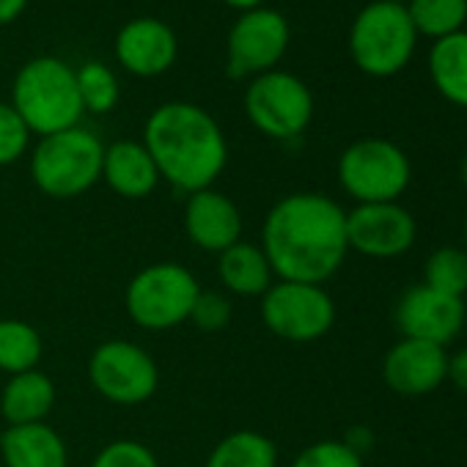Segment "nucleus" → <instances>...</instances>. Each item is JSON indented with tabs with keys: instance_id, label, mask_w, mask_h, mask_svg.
I'll return each mask as SVG.
<instances>
[{
	"instance_id": "1",
	"label": "nucleus",
	"mask_w": 467,
	"mask_h": 467,
	"mask_svg": "<svg viewBox=\"0 0 467 467\" xmlns=\"http://www.w3.org/2000/svg\"><path fill=\"white\" fill-rule=\"evenodd\" d=\"M262 251L278 281L322 286L349 254L347 212L322 192L284 195L265 217Z\"/></svg>"
},
{
	"instance_id": "2",
	"label": "nucleus",
	"mask_w": 467,
	"mask_h": 467,
	"mask_svg": "<svg viewBox=\"0 0 467 467\" xmlns=\"http://www.w3.org/2000/svg\"><path fill=\"white\" fill-rule=\"evenodd\" d=\"M143 146L160 179L187 195L212 187L228 162V143L220 124L192 102L154 108L143 127Z\"/></svg>"
},
{
	"instance_id": "3",
	"label": "nucleus",
	"mask_w": 467,
	"mask_h": 467,
	"mask_svg": "<svg viewBox=\"0 0 467 467\" xmlns=\"http://www.w3.org/2000/svg\"><path fill=\"white\" fill-rule=\"evenodd\" d=\"M12 108L20 113L31 135L42 138L78 127L86 113L75 69L56 56L31 58L17 72L12 86Z\"/></svg>"
},
{
	"instance_id": "4",
	"label": "nucleus",
	"mask_w": 467,
	"mask_h": 467,
	"mask_svg": "<svg viewBox=\"0 0 467 467\" xmlns=\"http://www.w3.org/2000/svg\"><path fill=\"white\" fill-rule=\"evenodd\" d=\"M418 39L404 4L371 0L352 20L349 56L363 75L393 78L412 61Z\"/></svg>"
},
{
	"instance_id": "5",
	"label": "nucleus",
	"mask_w": 467,
	"mask_h": 467,
	"mask_svg": "<svg viewBox=\"0 0 467 467\" xmlns=\"http://www.w3.org/2000/svg\"><path fill=\"white\" fill-rule=\"evenodd\" d=\"M105 143L86 127L45 135L31 154L34 184L58 201L78 198L102 182Z\"/></svg>"
},
{
	"instance_id": "6",
	"label": "nucleus",
	"mask_w": 467,
	"mask_h": 467,
	"mask_svg": "<svg viewBox=\"0 0 467 467\" xmlns=\"http://www.w3.org/2000/svg\"><path fill=\"white\" fill-rule=\"evenodd\" d=\"M201 286L195 275L176 262H157L132 275L124 289L127 317L143 330H171L190 319Z\"/></svg>"
},
{
	"instance_id": "7",
	"label": "nucleus",
	"mask_w": 467,
	"mask_h": 467,
	"mask_svg": "<svg viewBox=\"0 0 467 467\" xmlns=\"http://www.w3.org/2000/svg\"><path fill=\"white\" fill-rule=\"evenodd\" d=\"M412 179L410 157L385 138H360L338 157V182L358 203H390L404 195Z\"/></svg>"
},
{
	"instance_id": "8",
	"label": "nucleus",
	"mask_w": 467,
	"mask_h": 467,
	"mask_svg": "<svg viewBox=\"0 0 467 467\" xmlns=\"http://www.w3.org/2000/svg\"><path fill=\"white\" fill-rule=\"evenodd\" d=\"M245 116L273 140L300 138L314 119V94L292 72H265L248 83Z\"/></svg>"
},
{
	"instance_id": "9",
	"label": "nucleus",
	"mask_w": 467,
	"mask_h": 467,
	"mask_svg": "<svg viewBox=\"0 0 467 467\" xmlns=\"http://www.w3.org/2000/svg\"><path fill=\"white\" fill-rule=\"evenodd\" d=\"M262 322L292 344H311L336 325V303L319 284L275 281L262 297Z\"/></svg>"
},
{
	"instance_id": "10",
	"label": "nucleus",
	"mask_w": 467,
	"mask_h": 467,
	"mask_svg": "<svg viewBox=\"0 0 467 467\" xmlns=\"http://www.w3.org/2000/svg\"><path fill=\"white\" fill-rule=\"evenodd\" d=\"M88 379L110 404L135 407L154 396L160 385V368L140 344L113 338L91 352Z\"/></svg>"
},
{
	"instance_id": "11",
	"label": "nucleus",
	"mask_w": 467,
	"mask_h": 467,
	"mask_svg": "<svg viewBox=\"0 0 467 467\" xmlns=\"http://www.w3.org/2000/svg\"><path fill=\"white\" fill-rule=\"evenodd\" d=\"M289 23L281 12L259 6L243 12L228 31L225 72L234 80H254L273 72L289 50Z\"/></svg>"
},
{
	"instance_id": "12",
	"label": "nucleus",
	"mask_w": 467,
	"mask_h": 467,
	"mask_svg": "<svg viewBox=\"0 0 467 467\" xmlns=\"http://www.w3.org/2000/svg\"><path fill=\"white\" fill-rule=\"evenodd\" d=\"M415 217L396 201L390 203H358L347 212L349 251L368 259H396L415 245Z\"/></svg>"
},
{
	"instance_id": "13",
	"label": "nucleus",
	"mask_w": 467,
	"mask_h": 467,
	"mask_svg": "<svg viewBox=\"0 0 467 467\" xmlns=\"http://www.w3.org/2000/svg\"><path fill=\"white\" fill-rule=\"evenodd\" d=\"M464 317L467 311H464L462 297L434 292L426 284L407 289L399 297L396 314H393L401 338H418V341H429L440 347H445L462 333Z\"/></svg>"
},
{
	"instance_id": "14",
	"label": "nucleus",
	"mask_w": 467,
	"mask_h": 467,
	"mask_svg": "<svg viewBox=\"0 0 467 467\" xmlns=\"http://www.w3.org/2000/svg\"><path fill=\"white\" fill-rule=\"evenodd\" d=\"M382 379L399 396H426L448 379V352L440 344L401 338L382 360Z\"/></svg>"
},
{
	"instance_id": "15",
	"label": "nucleus",
	"mask_w": 467,
	"mask_h": 467,
	"mask_svg": "<svg viewBox=\"0 0 467 467\" xmlns=\"http://www.w3.org/2000/svg\"><path fill=\"white\" fill-rule=\"evenodd\" d=\"M184 234L195 248L220 256L243 240V212L214 187L190 192L184 203Z\"/></svg>"
},
{
	"instance_id": "16",
	"label": "nucleus",
	"mask_w": 467,
	"mask_h": 467,
	"mask_svg": "<svg viewBox=\"0 0 467 467\" xmlns=\"http://www.w3.org/2000/svg\"><path fill=\"white\" fill-rule=\"evenodd\" d=\"M179 39L171 26L154 17L130 20L116 36V58L135 78H157L173 67Z\"/></svg>"
},
{
	"instance_id": "17",
	"label": "nucleus",
	"mask_w": 467,
	"mask_h": 467,
	"mask_svg": "<svg viewBox=\"0 0 467 467\" xmlns=\"http://www.w3.org/2000/svg\"><path fill=\"white\" fill-rule=\"evenodd\" d=\"M102 182L121 198L130 201H140L149 198L160 179V171L149 154V149L143 146V140H116L110 146H105V157H102Z\"/></svg>"
},
{
	"instance_id": "18",
	"label": "nucleus",
	"mask_w": 467,
	"mask_h": 467,
	"mask_svg": "<svg viewBox=\"0 0 467 467\" xmlns=\"http://www.w3.org/2000/svg\"><path fill=\"white\" fill-rule=\"evenodd\" d=\"M0 456L6 467H69V448L50 423L6 426Z\"/></svg>"
},
{
	"instance_id": "19",
	"label": "nucleus",
	"mask_w": 467,
	"mask_h": 467,
	"mask_svg": "<svg viewBox=\"0 0 467 467\" xmlns=\"http://www.w3.org/2000/svg\"><path fill=\"white\" fill-rule=\"evenodd\" d=\"M217 278L228 295L237 297H265L275 284V273L262 251V245L240 240L217 256Z\"/></svg>"
},
{
	"instance_id": "20",
	"label": "nucleus",
	"mask_w": 467,
	"mask_h": 467,
	"mask_svg": "<svg viewBox=\"0 0 467 467\" xmlns=\"http://www.w3.org/2000/svg\"><path fill=\"white\" fill-rule=\"evenodd\" d=\"M53 407H56V385L39 368L9 377L4 390H0V415H4L9 426L47 423Z\"/></svg>"
},
{
	"instance_id": "21",
	"label": "nucleus",
	"mask_w": 467,
	"mask_h": 467,
	"mask_svg": "<svg viewBox=\"0 0 467 467\" xmlns=\"http://www.w3.org/2000/svg\"><path fill=\"white\" fill-rule=\"evenodd\" d=\"M429 78L442 99L467 108V31L431 42Z\"/></svg>"
},
{
	"instance_id": "22",
	"label": "nucleus",
	"mask_w": 467,
	"mask_h": 467,
	"mask_svg": "<svg viewBox=\"0 0 467 467\" xmlns=\"http://www.w3.org/2000/svg\"><path fill=\"white\" fill-rule=\"evenodd\" d=\"M203 467H278V448L267 434L240 429L209 451Z\"/></svg>"
},
{
	"instance_id": "23",
	"label": "nucleus",
	"mask_w": 467,
	"mask_h": 467,
	"mask_svg": "<svg viewBox=\"0 0 467 467\" xmlns=\"http://www.w3.org/2000/svg\"><path fill=\"white\" fill-rule=\"evenodd\" d=\"M45 355L42 333L26 319H0V371L9 377L34 371Z\"/></svg>"
},
{
	"instance_id": "24",
	"label": "nucleus",
	"mask_w": 467,
	"mask_h": 467,
	"mask_svg": "<svg viewBox=\"0 0 467 467\" xmlns=\"http://www.w3.org/2000/svg\"><path fill=\"white\" fill-rule=\"evenodd\" d=\"M407 15L418 36L431 42L464 31L467 23V0H407Z\"/></svg>"
},
{
	"instance_id": "25",
	"label": "nucleus",
	"mask_w": 467,
	"mask_h": 467,
	"mask_svg": "<svg viewBox=\"0 0 467 467\" xmlns=\"http://www.w3.org/2000/svg\"><path fill=\"white\" fill-rule=\"evenodd\" d=\"M78 78V91L86 113L105 116L116 108L119 102V80L113 69L102 61H88L80 69H75Z\"/></svg>"
},
{
	"instance_id": "26",
	"label": "nucleus",
	"mask_w": 467,
	"mask_h": 467,
	"mask_svg": "<svg viewBox=\"0 0 467 467\" xmlns=\"http://www.w3.org/2000/svg\"><path fill=\"white\" fill-rule=\"evenodd\" d=\"M423 284L434 292L464 297L467 295V251L464 248H437L423 267Z\"/></svg>"
},
{
	"instance_id": "27",
	"label": "nucleus",
	"mask_w": 467,
	"mask_h": 467,
	"mask_svg": "<svg viewBox=\"0 0 467 467\" xmlns=\"http://www.w3.org/2000/svg\"><path fill=\"white\" fill-rule=\"evenodd\" d=\"M292 467H363V456L344 440H319L303 448Z\"/></svg>"
},
{
	"instance_id": "28",
	"label": "nucleus",
	"mask_w": 467,
	"mask_h": 467,
	"mask_svg": "<svg viewBox=\"0 0 467 467\" xmlns=\"http://www.w3.org/2000/svg\"><path fill=\"white\" fill-rule=\"evenodd\" d=\"M31 143V130L26 127V121L20 119V113L0 102V168L4 165H15Z\"/></svg>"
},
{
	"instance_id": "29",
	"label": "nucleus",
	"mask_w": 467,
	"mask_h": 467,
	"mask_svg": "<svg viewBox=\"0 0 467 467\" xmlns=\"http://www.w3.org/2000/svg\"><path fill=\"white\" fill-rule=\"evenodd\" d=\"M91 467H160V462L146 442L113 440L94 456Z\"/></svg>"
},
{
	"instance_id": "30",
	"label": "nucleus",
	"mask_w": 467,
	"mask_h": 467,
	"mask_svg": "<svg viewBox=\"0 0 467 467\" xmlns=\"http://www.w3.org/2000/svg\"><path fill=\"white\" fill-rule=\"evenodd\" d=\"M190 325H195L201 333H220L231 322V300L223 292L201 289L192 311H190Z\"/></svg>"
},
{
	"instance_id": "31",
	"label": "nucleus",
	"mask_w": 467,
	"mask_h": 467,
	"mask_svg": "<svg viewBox=\"0 0 467 467\" xmlns=\"http://www.w3.org/2000/svg\"><path fill=\"white\" fill-rule=\"evenodd\" d=\"M448 379L467 393V347L459 349L453 358H448Z\"/></svg>"
},
{
	"instance_id": "32",
	"label": "nucleus",
	"mask_w": 467,
	"mask_h": 467,
	"mask_svg": "<svg viewBox=\"0 0 467 467\" xmlns=\"http://www.w3.org/2000/svg\"><path fill=\"white\" fill-rule=\"evenodd\" d=\"M28 6V0H0V26L15 23Z\"/></svg>"
},
{
	"instance_id": "33",
	"label": "nucleus",
	"mask_w": 467,
	"mask_h": 467,
	"mask_svg": "<svg viewBox=\"0 0 467 467\" xmlns=\"http://www.w3.org/2000/svg\"><path fill=\"white\" fill-rule=\"evenodd\" d=\"M225 4L231 9H237V12H251V9H259L265 0H225Z\"/></svg>"
},
{
	"instance_id": "34",
	"label": "nucleus",
	"mask_w": 467,
	"mask_h": 467,
	"mask_svg": "<svg viewBox=\"0 0 467 467\" xmlns=\"http://www.w3.org/2000/svg\"><path fill=\"white\" fill-rule=\"evenodd\" d=\"M459 176H462V184L467 187V154H464V160H462V168H459Z\"/></svg>"
},
{
	"instance_id": "35",
	"label": "nucleus",
	"mask_w": 467,
	"mask_h": 467,
	"mask_svg": "<svg viewBox=\"0 0 467 467\" xmlns=\"http://www.w3.org/2000/svg\"><path fill=\"white\" fill-rule=\"evenodd\" d=\"M464 251H467V217H464Z\"/></svg>"
},
{
	"instance_id": "36",
	"label": "nucleus",
	"mask_w": 467,
	"mask_h": 467,
	"mask_svg": "<svg viewBox=\"0 0 467 467\" xmlns=\"http://www.w3.org/2000/svg\"><path fill=\"white\" fill-rule=\"evenodd\" d=\"M390 4H407V0H390Z\"/></svg>"
}]
</instances>
